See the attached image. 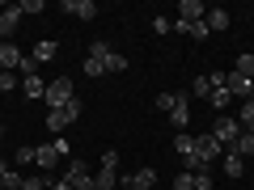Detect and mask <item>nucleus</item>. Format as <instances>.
<instances>
[{
  "instance_id": "nucleus-1",
  "label": "nucleus",
  "mask_w": 254,
  "mask_h": 190,
  "mask_svg": "<svg viewBox=\"0 0 254 190\" xmlns=\"http://www.w3.org/2000/svg\"><path fill=\"white\" fill-rule=\"evenodd\" d=\"M81 110H85V101H81V97H72V101H68V106L51 110V114H47V131H55V136H60L64 127H72L76 118H81Z\"/></svg>"
},
{
  "instance_id": "nucleus-2",
  "label": "nucleus",
  "mask_w": 254,
  "mask_h": 190,
  "mask_svg": "<svg viewBox=\"0 0 254 190\" xmlns=\"http://www.w3.org/2000/svg\"><path fill=\"white\" fill-rule=\"evenodd\" d=\"M68 152H72V144H68V140H51V144H38V169H43V173H51L55 169V165H60V156H68Z\"/></svg>"
},
{
  "instance_id": "nucleus-3",
  "label": "nucleus",
  "mask_w": 254,
  "mask_h": 190,
  "mask_svg": "<svg viewBox=\"0 0 254 190\" xmlns=\"http://www.w3.org/2000/svg\"><path fill=\"white\" fill-rule=\"evenodd\" d=\"M76 97V89H72V81H68V76H55V81H47V106L51 110H60V106H68V101Z\"/></svg>"
},
{
  "instance_id": "nucleus-4",
  "label": "nucleus",
  "mask_w": 254,
  "mask_h": 190,
  "mask_svg": "<svg viewBox=\"0 0 254 190\" xmlns=\"http://www.w3.org/2000/svg\"><path fill=\"white\" fill-rule=\"evenodd\" d=\"M212 136L220 140V148H233L237 140H242V123H237L233 114H216V123H212Z\"/></svg>"
},
{
  "instance_id": "nucleus-5",
  "label": "nucleus",
  "mask_w": 254,
  "mask_h": 190,
  "mask_svg": "<svg viewBox=\"0 0 254 190\" xmlns=\"http://www.w3.org/2000/svg\"><path fill=\"white\" fill-rule=\"evenodd\" d=\"M106 55H110V43H93L89 47V55H85V76H89V81L106 76Z\"/></svg>"
},
{
  "instance_id": "nucleus-6",
  "label": "nucleus",
  "mask_w": 254,
  "mask_h": 190,
  "mask_svg": "<svg viewBox=\"0 0 254 190\" xmlns=\"http://www.w3.org/2000/svg\"><path fill=\"white\" fill-rule=\"evenodd\" d=\"M195 156H199V165H212V161L225 156V148H220V140L208 131V136H195Z\"/></svg>"
},
{
  "instance_id": "nucleus-7",
  "label": "nucleus",
  "mask_w": 254,
  "mask_h": 190,
  "mask_svg": "<svg viewBox=\"0 0 254 190\" xmlns=\"http://www.w3.org/2000/svg\"><path fill=\"white\" fill-rule=\"evenodd\" d=\"M170 123H174V131H187V127H190V93H187V89H182V93H174Z\"/></svg>"
},
{
  "instance_id": "nucleus-8",
  "label": "nucleus",
  "mask_w": 254,
  "mask_h": 190,
  "mask_svg": "<svg viewBox=\"0 0 254 190\" xmlns=\"http://www.w3.org/2000/svg\"><path fill=\"white\" fill-rule=\"evenodd\" d=\"M21 17H26V13H21V4H4V13H0V43H13Z\"/></svg>"
},
{
  "instance_id": "nucleus-9",
  "label": "nucleus",
  "mask_w": 254,
  "mask_h": 190,
  "mask_svg": "<svg viewBox=\"0 0 254 190\" xmlns=\"http://www.w3.org/2000/svg\"><path fill=\"white\" fill-rule=\"evenodd\" d=\"M64 182H68L72 190H93V173H89V165H85V161H72V165H68Z\"/></svg>"
},
{
  "instance_id": "nucleus-10",
  "label": "nucleus",
  "mask_w": 254,
  "mask_h": 190,
  "mask_svg": "<svg viewBox=\"0 0 254 190\" xmlns=\"http://www.w3.org/2000/svg\"><path fill=\"white\" fill-rule=\"evenodd\" d=\"M225 89L233 93L237 101H250L254 97V81H250V76H242V72H225Z\"/></svg>"
},
{
  "instance_id": "nucleus-11",
  "label": "nucleus",
  "mask_w": 254,
  "mask_h": 190,
  "mask_svg": "<svg viewBox=\"0 0 254 190\" xmlns=\"http://www.w3.org/2000/svg\"><path fill=\"white\" fill-rule=\"evenodd\" d=\"M216 85H225V72H208V76H195L187 93H195V97H212V89H216Z\"/></svg>"
},
{
  "instance_id": "nucleus-12",
  "label": "nucleus",
  "mask_w": 254,
  "mask_h": 190,
  "mask_svg": "<svg viewBox=\"0 0 254 190\" xmlns=\"http://www.w3.org/2000/svg\"><path fill=\"white\" fill-rule=\"evenodd\" d=\"M119 182H127V190H153L157 186V169H136V173H127V178H119Z\"/></svg>"
},
{
  "instance_id": "nucleus-13",
  "label": "nucleus",
  "mask_w": 254,
  "mask_h": 190,
  "mask_svg": "<svg viewBox=\"0 0 254 190\" xmlns=\"http://www.w3.org/2000/svg\"><path fill=\"white\" fill-rule=\"evenodd\" d=\"M60 13H72V17L89 21V17H98V4H93V0H64Z\"/></svg>"
},
{
  "instance_id": "nucleus-14",
  "label": "nucleus",
  "mask_w": 254,
  "mask_h": 190,
  "mask_svg": "<svg viewBox=\"0 0 254 190\" xmlns=\"http://www.w3.org/2000/svg\"><path fill=\"white\" fill-rule=\"evenodd\" d=\"M21 55H26V51H17L13 43H0V72H17V68H21Z\"/></svg>"
},
{
  "instance_id": "nucleus-15",
  "label": "nucleus",
  "mask_w": 254,
  "mask_h": 190,
  "mask_svg": "<svg viewBox=\"0 0 254 190\" xmlns=\"http://www.w3.org/2000/svg\"><path fill=\"white\" fill-rule=\"evenodd\" d=\"M203 26H208V34H225L229 30V9H208L203 13Z\"/></svg>"
},
{
  "instance_id": "nucleus-16",
  "label": "nucleus",
  "mask_w": 254,
  "mask_h": 190,
  "mask_svg": "<svg viewBox=\"0 0 254 190\" xmlns=\"http://www.w3.org/2000/svg\"><path fill=\"white\" fill-rule=\"evenodd\" d=\"M203 13H208V4H199V0H178V17L182 21H203Z\"/></svg>"
},
{
  "instance_id": "nucleus-17",
  "label": "nucleus",
  "mask_w": 254,
  "mask_h": 190,
  "mask_svg": "<svg viewBox=\"0 0 254 190\" xmlns=\"http://www.w3.org/2000/svg\"><path fill=\"white\" fill-rule=\"evenodd\" d=\"M225 152H237L242 161H250V156H254V131H242V140H237L233 148H225Z\"/></svg>"
},
{
  "instance_id": "nucleus-18",
  "label": "nucleus",
  "mask_w": 254,
  "mask_h": 190,
  "mask_svg": "<svg viewBox=\"0 0 254 190\" xmlns=\"http://www.w3.org/2000/svg\"><path fill=\"white\" fill-rule=\"evenodd\" d=\"M119 186V169H98L93 173V190H115Z\"/></svg>"
},
{
  "instance_id": "nucleus-19",
  "label": "nucleus",
  "mask_w": 254,
  "mask_h": 190,
  "mask_svg": "<svg viewBox=\"0 0 254 190\" xmlns=\"http://www.w3.org/2000/svg\"><path fill=\"white\" fill-rule=\"evenodd\" d=\"M174 152L190 156V152H195V136H190V131H174Z\"/></svg>"
},
{
  "instance_id": "nucleus-20",
  "label": "nucleus",
  "mask_w": 254,
  "mask_h": 190,
  "mask_svg": "<svg viewBox=\"0 0 254 190\" xmlns=\"http://www.w3.org/2000/svg\"><path fill=\"white\" fill-rule=\"evenodd\" d=\"M220 165H225L229 178H242V173H246V161H242L237 152H225V156H220Z\"/></svg>"
},
{
  "instance_id": "nucleus-21",
  "label": "nucleus",
  "mask_w": 254,
  "mask_h": 190,
  "mask_svg": "<svg viewBox=\"0 0 254 190\" xmlns=\"http://www.w3.org/2000/svg\"><path fill=\"white\" fill-rule=\"evenodd\" d=\"M55 51H60V47H55L51 38H43V43H34V51H30V55H34L38 63H51V59H55Z\"/></svg>"
},
{
  "instance_id": "nucleus-22",
  "label": "nucleus",
  "mask_w": 254,
  "mask_h": 190,
  "mask_svg": "<svg viewBox=\"0 0 254 190\" xmlns=\"http://www.w3.org/2000/svg\"><path fill=\"white\" fill-rule=\"evenodd\" d=\"M21 165H38V144L17 148V156H13V169H21Z\"/></svg>"
},
{
  "instance_id": "nucleus-23",
  "label": "nucleus",
  "mask_w": 254,
  "mask_h": 190,
  "mask_svg": "<svg viewBox=\"0 0 254 190\" xmlns=\"http://www.w3.org/2000/svg\"><path fill=\"white\" fill-rule=\"evenodd\" d=\"M21 89H26V97H47V81H43V76H26Z\"/></svg>"
},
{
  "instance_id": "nucleus-24",
  "label": "nucleus",
  "mask_w": 254,
  "mask_h": 190,
  "mask_svg": "<svg viewBox=\"0 0 254 190\" xmlns=\"http://www.w3.org/2000/svg\"><path fill=\"white\" fill-rule=\"evenodd\" d=\"M208 101H212V110H225L229 101H233V93H229L225 85H216V89H212V97H208Z\"/></svg>"
},
{
  "instance_id": "nucleus-25",
  "label": "nucleus",
  "mask_w": 254,
  "mask_h": 190,
  "mask_svg": "<svg viewBox=\"0 0 254 190\" xmlns=\"http://www.w3.org/2000/svg\"><path fill=\"white\" fill-rule=\"evenodd\" d=\"M237 123H242V131H254V97L242 101V114H237Z\"/></svg>"
},
{
  "instance_id": "nucleus-26",
  "label": "nucleus",
  "mask_w": 254,
  "mask_h": 190,
  "mask_svg": "<svg viewBox=\"0 0 254 190\" xmlns=\"http://www.w3.org/2000/svg\"><path fill=\"white\" fill-rule=\"evenodd\" d=\"M115 72H127V59H123L119 51H110V55H106V76H115Z\"/></svg>"
},
{
  "instance_id": "nucleus-27",
  "label": "nucleus",
  "mask_w": 254,
  "mask_h": 190,
  "mask_svg": "<svg viewBox=\"0 0 254 190\" xmlns=\"http://www.w3.org/2000/svg\"><path fill=\"white\" fill-rule=\"evenodd\" d=\"M233 72H242V76H250V81H254V51L237 55V68H233Z\"/></svg>"
},
{
  "instance_id": "nucleus-28",
  "label": "nucleus",
  "mask_w": 254,
  "mask_h": 190,
  "mask_svg": "<svg viewBox=\"0 0 254 190\" xmlns=\"http://www.w3.org/2000/svg\"><path fill=\"white\" fill-rule=\"evenodd\" d=\"M17 76L26 81V76H38V59L34 55H21V68H17Z\"/></svg>"
},
{
  "instance_id": "nucleus-29",
  "label": "nucleus",
  "mask_w": 254,
  "mask_h": 190,
  "mask_svg": "<svg viewBox=\"0 0 254 190\" xmlns=\"http://www.w3.org/2000/svg\"><path fill=\"white\" fill-rule=\"evenodd\" d=\"M21 13L26 17H38V13H47V0H21Z\"/></svg>"
},
{
  "instance_id": "nucleus-30",
  "label": "nucleus",
  "mask_w": 254,
  "mask_h": 190,
  "mask_svg": "<svg viewBox=\"0 0 254 190\" xmlns=\"http://www.w3.org/2000/svg\"><path fill=\"white\" fill-rule=\"evenodd\" d=\"M17 85H21V76H17V72H0V93H13Z\"/></svg>"
},
{
  "instance_id": "nucleus-31",
  "label": "nucleus",
  "mask_w": 254,
  "mask_h": 190,
  "mask_svg": "<svg viewBox=\"0 0 254 190\" xmlns=\"http://www.w3.org/2000/svg\"><path fill=\"white\" fill-rule=\"evenodd\" d=\"M21 182H26V173H21V169H9V173H4V190H21Z\"/></svg>"
},
{
  "instance_id": "nucleus-32",
  "label": "nucleus",
  "mask_w": 254,
  "mask_h": 190,
  "mask_svg": "<svg viewBox=\"0 0 254 190\" xmlns=\"http://www.w3.org/2000/svg\"><path fill=\"white\" fill-rule=\"evenodd\" d=\"M174 190H195V173H187V169H182L178 178H174Z\"/></svg>"
},
{
  "instance_id": "nucleus-33",
  "label": "nucleus",
  "mask_w": 254,
  "mask_h": 190,
  "mask_svg": "<svg viewBox=\"0 0 254 190\" xmlns=\"http://www.w3.org/2000/svg\"><path fill=\"white\" fill-rule=\"evenodd\" d=\"M195 190H212V173H208V165H203V169H195Z\"/></svg>"
},
{
  "instance_id": "nucleus-34",
  "label": "nucleus",
  "mask_w": 254,
  "mask_h": 190,
  "mask_svg": "<svg viewBox=\"0 0 254 190\" xmlns=\"http://www.w3.org/2000/svg\"><path fill=\"white\" fill-rule=\"evenodd\" d=\"M170 30H174V21H170V17H153V34H161V38H165Z\"/></svg>"
},
{
  "instance_id": "nucleus-35",
  "label": "nucleus",
  "mask_w": 254,
  "mask_h": 190,
  "mask_svg": "<svg viewBox=\"0 0 254 190\" xmlns=\"http://www.w3.org/2000/svg\"><path fill=\"white\" fill-rule=\"evenodd\" d=\"M47 186H51V178H26L21 182V190H47Z\"/></svg>"
},
{
  "instance_id": "nucleus-36",
  "label": "nucleus",
  "mask_w": 254,
  "mask_h": 190,
  "mask_svg": "<svg viewBox=\"0 0 254 190\" xmlns=\"http://www.w3.org/2000/svg\"><path fill=\"white\" fill-rule=\"evenodd\" d=\"M157 110L170 114V110H174V93H157Z\"/></svg>"
},
{
  "instance_id": "nucleus-37",
  "label": "nucleus",
  "mask_w": 254,
  "mask_h": 190,
  "mask_svg": "<svg viewBox=\"0 0 254 190\" xmlns=\"http://www.w3.org/2000/svg\"><path fill=\"white\" fill-rule=\"evenodd\" d=\"M102 169H119V152H115V148L102 152Z\"/></svg>"
},
{
  "instance_id": "nucleus-38",
  "label": "nucleus",
  "mask_w": 254,
  "mask_h": 190,
  "mask_svg": "<svg viewBox=\"0 0 254 190\" xmlns=\"http://www.w3.org/2000/svg\"><path fill=\"white\" fill-rule=\"evenodd\" d=\"M47 190H72V186H68V182L60 178V182H51V186H47Z\"/></svg>"
},
{
  "instance_id": "nucleus-39",
  "label": "nucleus",
  "mask_w": 254,
  "mask_h": 190,
  "mask_svg": "<svg viewBox=\"0 0 254 190\" xmlns=\"http://www.w3.org/2000/svg\"><path fill=\"white\" fill-rule=\"evenodd\" d=\"M0 190H4V178H0Z\"/></svg>"
},
{
  "instance_id": "nucleus-40",
  "label": "nucleus",
  "mask_w": 254,
  "mask_h": 190,
  "mask_svg": "<svg viewBox=\"0 0 254 190\" xmlns=\"http://www.w3.org/2000/svg\"><path fill=\"white\" fill-rule=\"evenodd\" d=\"M0 13H4V4H0Z\"/></svg>"
},
{
  "instance_id": "nucleus-41",
  "label": "nucleus",
  "mask_w": 254,
  "mask_h": 190,
  "mask_svg": "<svg viewBox=\"0 0 254 190\" xmlns=\"http://www.w3.org/2000/svg\"><path fill=\"white\" fill-rule=\"evenodd\" d=\"M0 136H4V131H0Z\"/></svg>"
}]
</instances>
